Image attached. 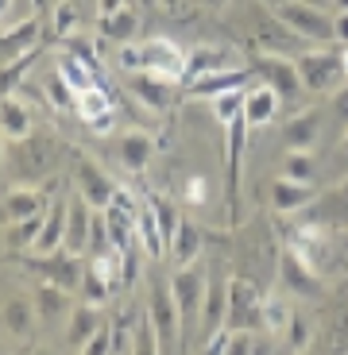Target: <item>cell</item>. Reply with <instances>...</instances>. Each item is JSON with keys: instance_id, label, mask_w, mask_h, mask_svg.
<instances>
[{"instance_id": "cell-60", "label": "cell", "mask_w": 348, "mask_h": 355, "mask_svg": "<svg viewBox=\"0 0 348 355\" xmlns=\"http://www.w3.org/2000/svg\"><path fill=\"white\" fill-rule=\"evenodd\" d=\"M306 4H317V8H325V4H329V0H306Z\"/></svg>"}, {"instance_id": "cell-62", "label": "cell", "mask_w": 348, "mask_h": 355, "mask_svg": "<svg viewBox=\"0 0 348 355\" xmlns=\"http://www.w3.org/2000/svg\"><path fill=\"white\" fill-rule=\"evenodd\" d=\"M0 355H8V347H0Z\"/></svg>"}, {"instance_id": "cell-32", "label": "cell", "mask_w": 348, "mask_h": 355, "mask_svg": "<svg viewBox=\"0 0 348 355\" xmlns=\"http://www.w3.org/2000/svg\"><path fill=\"white\" fill-rule=\"evenodd\" d=\"M35 305L27 302V297H12L8 305H4V313H0V324L12 332L16 340H27L31 336V329H35Z\"/></svg>"}, {"instance_id": "cell-58", "label": "cell", "mask_w": 348, "mask_h": 355, "mask_svg": "<svg viewBox=\"0 0 348 355\" xmlns=\"http://www.w3.org/2000/svg\"><path fill=\"white\" fill-rule=\"evenodd\" d=\"M201 4H209V8H224L229 0H201Z\"/></svg>"}, {"instance_id": "cell-49", "label": "cell", "mask_w": 348, "mask_h": 355, "mask_svg": "<svg viewBox=\"0 0 348 355\" xmlns=\"http://www.w3.org/2000/svg\"><path fill=\"white\" fill-rule=\"evenodd\" d=\"M333 24H337V43H348V12H333Z\"/></svg>"}, {"instance_id": "cell-55", "label": "cell", "mask_w": 348, "mask_h": 355, "mask_svg": "<svg viewBox=\"0 0 348 355\" xmlns=\"http://www.w3.org/2000/svg\"><path fill=\"white\" fill-rule=\"evenodd\" d=\"M340 66H345V73H348V43L340 46Z\"/></svg>"}, {"instance_id": "cell-7", "label": "cell", "mask_w": 348, "mask_h": 355, "mask_svg": "<svg viewBox=\"0 0 348 355\" xmlns=\"http://www.w3.org/2000/svg\"><path fill=\"white\" fill-rule=\"evenodd\" d=\"M263 293L251 278H232L229 282V317H224V329L232 332H256L263 329Z\"/></svg>"}, {"instance_id": "cell-57", "label": "cell", "mask_w": 348, "mask_h": 355, "mask_svg": "<svg viewBox=\"0 0 348 355\" xmlns=\"http://www.w3.org/2000/svg\"><path fill=\"white\" fill-rule=\"evenodd\" d=\"M8 8H12V0H0V19L8 16Z\"/></svg>"}, {"instance_id": "cell-48", "label": "cell", "mask_w": 348, "mask_h": 355, "mask_svg": "<svg viewBox=\"0 0 348 355\" xmlns=\"http://www.w3.org/2000/svg\"><path fill=\"white\" fill-rule=\"evenodd\" d=\"M70 54H78V58L90 66V70H97V51H93V46H85L81 39H70Z\"/></svg>"}, {"instance_id": "cell-6", "label": "cell", "mask_w": 348, "mask_h": 355, "mask_svg": "<svg viewBox=\"0 0 348 355\" xmlns=\"http://www.w3.org/2000/svg\"><path fill=\"white\" fill-rule=\"evenodd\" d=\"M248 132L244 116H236L229 128H224V170H229V224H240V186H244V151H248Z\"/></svg>"}, {"instance_id": "cell-14", "label": "cell", "mask_w": 348, "mask_h": 355, "mask_svg": "<svg viewBox=\"0 0 348 355\" xmlns=\"http://www.w3.org/2000/svg\"><path fill=\"white\" fill-rule=\"evenodd\" d=\"M251 81H256V70H251V66L217 70V73H206V78L186 81V97H194V101H213V97H224V93H236V89H248Z\"/></svg>"}, {"instance_id": "cell-9", "label": "cell", "mask_w": 348, "mask_h": 355, "mask_svg": "<svg viewBox=\"0 0 348 355\" xmlns=\"http://www.w3.org/2000/svg\"><path fill=\"white\" fill-rule=\"evenodd\" d=\"M298 224L310 228H329V232H348V182H337L333 189L317 193L302 213H295Z\"/></svg>"}, {"instance_id": "cell-56", "label": "cell", "mask_w": 348, "mask_h": 355, "mask_svg": "<svg viewBox=\"0 0 348 355\" xmlns=\"http://www.w3.org/2000/svg\"><path fill=\"white\" fill-rule=\"evenodd\" d=\"M159 0H135V8H155Z\"/></svg>"}, {"instance_id": "cell-28", "label": "cell", "mask_w": 348, "mask_h": 355, "mask_svg": "<svg viewBox=\"0 0 348 355\" xmlns=\"http://www.w3.org/2000/svg\"><path fill=\"white\" fill-rule=\"evenodd\" d=\"M217 70H236L232 51H224V46H194L186 54V78H182V85L194 78H206V73H217Z\"/></svg>"}, {"instance_id": "cell-19", "label": "cell", "mask_w": 348, "mask_h": 355, "mask_svg": "<svg viewBox=\"0 0 348 355\" xmlns=\"http://www.w3.org/2000/svg\"><path fill=\"white\" fill-rule=\"evenodd\" d=\"M201 248H206V232L197 228L190 216H179L174 236L167 240V255L174 259V266H194L197 255H201Z\"/></svg>"}, {"instance_id": "cell-11", "label": "cell", "mask_w": 348, "mask_h": 355, "mask_svg": "<svg viewBox=\"0 0 348 355\" xmlns=\"http://www.w3.org/2000/svg\"><path fill=\"white\" fill-rule=\"evenodd\" d=\"M147 317H151L155 332H159L163 352H167V347H174V340H179V329H182V317H179V305H174V293H170V278H155V282H151Z\"/></svg>"}, {"instance_id": "cell-47", "label": "cell", "mask_w": 348, "mask_h": 355, "mask_svg": "<svg viewBox=\"0 0 348 355\" xmlns=\"http://www.w3.org/2000/svg\"><path fill=\"white\" fill-rule=\"evenodd\" d=\"M74 19H78L74 4H70V0H63V4H58V12H54V27H58V35H70Z\"/></svg>"}, {"instance_id": "cell-27", "label": "cell", "mask_w": 348, "mask_h": 355, "mask_svg": "<svg viewBox=\"0 0 348 355\" xmlns=\"http://www.w3.org/2000/svg\"><path fill=\"white\" fill-rule=\"evenodd\" d=\"M135 240H140V248H143L147 259L167 255V236H163V224H159V216H155V209H151L147 197H143L140 213H135Z\"/></svg>"}, {"instance_id": "cell-34", "label": "cell", "mask_w": 348, "mask_h": 355, "mask_svg": "<svg viewBox=\"0 0 348 355\" xmlns=\"http://www.w3.org/2000/svg\"><path fill=\"white\" fill-rule=\"evenodd\" d=\"M279 174L295 178V182H313V186H317V159H313V151H286Z\"/></svg>"}, {"instance_id": "cell-37", "label": "cell", "mask_w": 348, "mask_h": 355, "mask_svg": "<svg viewBox=\"0 0 348 355\" xmlns=\"http://www.w3.org/2000/svg\"><path fill=\"white\" fill-rule=\"evenodd\" d=\"M132 355H163V344H159V332H155L151 317L143 313L135 320V332H132Z\"/></svg>"}, {"instance_id": "cell-41", "label": "cell", "mask_w": 348, "mask_h": 355, "mask_svg": "<svg viewBox=\"0 0 348 355\" xmlns=\"http://www.w3.org/2000/svg\"><path fill=\"white\" fill-rule=\"evenodd\" d=\"M213 116L221 120L224 128H229L236 116H244V89H236V93H224V97H213Z\"/></svg>"}, {"instance_id": "cell-10", "label": "cell", "mask_w": 348, "mask_h": 355, "mask_svg": "<svg viewBox=\"0 0 348 355\" xmlns=\"http://www.w3.org/2000/svg\"><path fill=\"white\" fill-rule=\"evenodd\" d=\"M251 70L259 81H267L283 101L302 97V78H298V62L290 54H256L251 58Z\"/></svg>"}, {"instance_id": "cell-3", "label": "cell", "mask_w": 348, "mask_h": 355, "mask_svg": "<svg viewBox=\"0 0 348 355\" xmlns=\"http://www.w3.org/2000/svg\"><path fill=\"white\" fill-rule=\"evenodd\" d=\"M298 62V78H302V93H337L345 85V66L340 54L329 46H306L302 54H295Z\"/></svg>"}, {"instance_id": "cell-38", "label": "cell", "mask_w": 348, "mask_h": 355, "mask_svg": "<svg viewBox=\"0 0 348 355\" xmlns=\"http://www.w3.org/2000/svg\"><path fill=\"white\" fill-rule=\"evenodd\" d=\"M325 344H329L333 355H345L348 352V305L333 309L329 324H325Z\"/></svg>"}, {"instance_id": "cell-13", "label": "cell", "mask_w": 348, "mask_h": 355, "mask_svg": "<svg viewBox=\"0 0 348 355\" xmlns=\"http://www.w3.org/2000/svg\"><path fill=\"white\" fill-rule=\"evenodd\" d=\"M74 178H78V193L85 197V205H90V209H97V213H101V209H108V201H113L116 189H120L113 178H108L105 170L90 159V155H78Z\"/></svg>"}, {"instance_id": "cell-59", "label": "cell", "mask_w": 348, "mask_h": 355, "mask_svg": "<svg viewBox=\"0 0 348 355\" xmlns=\"http://www.w3.org/2000/svg\"><path fill=\"white\" fill-rule=\"evenodd\" d=\"M159 4H167V8H179V0H159Z\"/></svg>"}, {"instance_id": "cell-26", "label": "cell", "mask_w": 348, "mask_h": 355, "mask_svg": "<svg viewBox=\"0 0 348 355\" xmlns=\"http://www.w3.org/2000/svg\"><path fill=\"white\" fill-rule=\"evenodd\" d=\"M66 213H70V201H66V197L51 201V209H47V220H43V232H39L35 248L27 251V255H51V251L63 248V240H66Z\"/></svg>"}, {"instance_id": "cell-4", "label": "cell", "mask_w": 348, "mask_h": 355, "mask_svg": "<svg viewBox=\"0 0 348 355\" xmlns=\"http://www.w3.org/2000/svg\"><path fill=\"white\" fill-rule=\"evenodd\" d=\"M279 282H283L286 293L295 297H306V302H317L325 297V278L322 270L295 248V243H283L279 248Z\"/></svg>"}, {"instance_id": "cell-51", "label": "cell", "mask_w": 348, "mask_h": 355, "mask_svg": "<svg viewBox=\"0 0 348 355\" xmlns=\"http://www.w3.org/2000/svg\"><path fill=\"white\" fill-rule=\"evenodd\" d=\"M120 8H128L124 0H101V16H113V12H120Z\"/></svg>"}, {"instance_id": "cell-5", "label": "cell", "mask_w": 348, "mask_h": 355, "mask_svg": "<svg viewBox=\"0 0 348 355\" xmlns=\"http://www.w3.org/2000/svg\"><path fill=\"white\" fill-rule=\"evenodd\" d=\"M24 270H31L39 282H51V286H63V290H70V293H81V282H85V255H74V251H66V248L51 251V255H27Z\"/></svg>"}, {"instance_id": "cell-8", "label": "cell", "mask_w": 348, "mask_h": 355, "mask_svg": "<svg viewBox=\"0 0 348 355\" xmlns=\"http://www.w3.org/2000/svg\"><path fill=\"white\" fill-rule=\"evenodd\" d=\"M206 286H209V278L197 270V263L194 266H179V270L170 275V293H174V305H179V317H182V336L201 320Z\"/></svg>"}, {"instance_id": "cell-30", "label": "cell", "mask_w": 348, "mask_h": 355, "mask_svg": "<svg viewBox=\"0 0 348 355\" xmlns=\"http://www.w3.org/2000/svg\"><path fill=\"white\" fill-rule=\"evenodd\" d=\"M0 135L12 139V143H19V139L31 135V112H27L24 101H16V97L0 101Z\"/></svg>"}, {"instance_id": "cell-50", "label": "cell", "mask_w": 348, "mask_h": 355, "mask_svg": "<svg viewBox=\"0 0 348 355\" xmlns=\"http://www.w3.org/2000/svg\"><path fill=\"white\" fill-rule=\"evenodd\" d=\"M251 355H275V340H271V336H256Z\"/></svg>"}, {"instance_id": "cell-33", "label": "cell", "mask_w": 348, "mask_h": 355, "mask_svg": "<svg viewBox=\"0 0 348 355\" xmlns=\"http://www.w3.org/2000/svg\"><path fill=\"white\" fill-rule=\"evenodd\" d=\"M135 31H140V12L135 8H120L113 16H101V35H108L116 46L135 43Z\"/></svg>"}, {"instance_id": "cell-35", "label": "cell", "mask_w": 348, "mask_h": 355, "mask_svg": "<svg viewBox=\"0 0 348 355\" xmlns=\"http://www.w3.org/2000/svg\"><path fill=\"white\" fill-rule=\"evenodd\" d=\"M43 93H47V101H51L54 108H63V112H78V89H74L63 73H51V78L43 81Z\"/></svg>"}, {"instance_id": "cell-36", "label": "cell", "mask_w": 348, "mask_h": 355, "mask_svg": "<svg viewBox=\"0 0 348 355\" xmlns=\"http://www.w3.org/2000/svg\"><path fill=\"white\" fill-rule=\"evenodd\" d=\"M58 73H63V78L78 89V93H81V89H90V85H97V81H93V70L81 62L78 54H70V51L58 54Z\"/></svg>"}, {"instance_id": "cell-29", "label": "cell", "mask_w": 348, "mask_h": 355, "mask_svg": "<svg viewBox=\"0 0 348 355\" xmlns=\"http://www.w3.org/2000/svg\"><path fill=\"white\" fill-rule=\"evenodd\" d=\"M101 324H105V317H101V305H90V302H85V305H74L70 324H66V344H70L74 352H81Z\"/></svg>"}, {"instance_id": "cell-1", "label": "cell", "mask_w": 348, "mask_h": 355, "mask_svg": "<svg viewBox=\"0 0 348 355\" xmlns=\"http://www.w3.org/2000/svg\"><path fill=\"white\" fill-rule=\"evenodd\" d=\"M271 12L283 19L290 35H298L306 46H329L337 43V24L329 8L306 4V0H271Z\"/></svg>"}, {"instance_id": "cell-18", "label": "cell", "mask_w": 348, "mask_h": 355, "mask_svg": "<svg viewBox=\"0 0 348 355\" xmlns=\"http://www.w3.org/2000/svg\"><path fill=\"white\" fill-rule=\"evenodd\" d=\"M229 282L232 278H224V275H209L206 302H201V320H197L206 340L224 329V317H229Z\"/></svg>"}, {"instance_id": "cell-12", "label": "cell", "mask_w": 348, "mask_h": 355, "mask_svg": "<svg viewBox=\"0 0 348 355\" xmlns=\"http://www.w3.org/2000/svg\"><path fill=\"white\" fill-rule=\"evenodd\" d=\"M143 70L170 78V81H182L186 78V54H182L179 43H170L167 35L143 39Z\"/></svg>"}, {"instance_id": "cell-24", "label": "cell", "mask_w": 348, "mask_h": 355, "mask_svg": "<svg viewBox=\"0 0 348 355\" xmlns=\"http://www.w3.org/2000/svg\"><path fill=\"white\" fill-rule=\"evenodd\" d=\"M47 213V193L35 186H16L4 193V224H19L31 216Z\"/></svg>"}, {"instance_id": "cell-21", "label": "cell", "mask_w": 348, "mask_h": 355, "mask_svg": "<svg viewBox=\"0 0 348 355\" xmlns=\"http://www.w3.org/2000/svg\"><path fill=\"white\" fill-rule=\"evenodd\" d=\"M322 193V189L313 186V182H295V178H275V186H271V205H275V213H286L295 216L302 213L306 205L313 201V197Z\"/></svg>"}, {"instance_id": "cell-53", "label": "cell", "mask_w": 348, "mask_h": 355, "mask_svg": "<svg viewBox=\"0 0 348 355\" xmlns=\"http://www.w3.org/2000/svg\"><path fill=\"white\" fill-rule=\"evenodd\" d=\"M329 8L333 12H348V0H329Z\"/></svg>"}, {"instance_id": "cell-22", "label": "cell", "mask_w": 348, "mask_h": 355, "mask_svg": "<svg viewBox=\"0 0 348 355\" xmlns=\"http://www.w3.org/2000/svg\"><path fill=\"white\" fill-rule=\"evenodd\" d=\"M78 116L97 135H105L108 128L116 124V108H113V101L105 97V89H101V85H90V89H81V93H78Z\"/></svg>"}, {"instance_id": "cell-25", "label": "cell", "mask_w": 348, "mask_h": 355, "mask_svg": "<svg viewBox=\"0 0 348 355\" xmlns=\"http://www.w3.org/2000/svg\"><path fill=\"white\" fill-rule=\"evenodd\" d=\"M31 305H35V317L43 320V324H54L58 317H70V313H74V293L63 290V286L39 282V286H35V297H31Z\"/></svg>"}, {"instance_id": "cell-42", "label": "cell", "mask_w": 348, "mask_h": 355, "mask_svg": "<svg viewBox=\"0 0 348 355\" xmlns=\"http://www.w3.org/2000/svg\"><path fill=\"white\" fill-rule=\"evenodd\" d=\"M325 116H329L337 128H345V132H348V85H340L337 93L325 101Z\"/></svg>"}, {"instance_id": "cell-2", "label": "cell", "mask_w": 348, "mask_h": 355, "mask_svg": "<svg viewBox=\"0 0 348 355\" xmlns=\"http://www.w3.org/2000/svg\"><path fill=\"white\" fill-rule=\"evenodd\" d=\"M58 155H63V143L43 139V135H27V139H19L16 147H12L4 162H8L16 182L35 186V182H43V178H51L54 170H58Z\"/></svg>"}, {"instance_id": "cell-44", "label": "cell", "mask_w": 348, "mask_h": 355, "mask_svg": "<svg viewBox=\"0 0 348 355\" xmlns=\"http://www.w3.org/2000/svg\"><path fill=\"white\" fill-rule=\"evenodd\" d=\"M78 355H113V329H108V324H101V329L90 336V344L81 347Z\"/></svg>"}, {"instance_id": "cell-39", "label": "cell", "mask_w": 348, "mask_h": 355, "mask_svg": "<svg viewBox=\"0 0 348 355\" xmlns=\"http://www.w3.org/2000/svg\"><path fill=\"white\" fill-rule=\"evenodd\" d=\"M290 317H295V309H290L283 297H267V302H263V329H267L271 336H283Z\"/></svg>"}, {"instance_id": "cell-40", "label": "cell", "mask_w": 348, "mask_h": 355, "mask_svg": "<svg viewBox=\"0 0 348 355\" xmlns=\"http://www.w3.org/2000/svg\"><path fill=\"white\" fill-rule=\"evenodd\" d=\"M310 336H313V329L306 324L302 313H295V317H290V324H286V332H283L279 340L286 344V352H290V355H302L306 344H310Z\"/></svg>"}, {"instance_id": "cell-46", "label": "cell", "mask_w": 348, "mask_h": 355, "mask_svg": "<svg viewBox=\"0 0 348 355\" xmlns=\"http://www.w3.org/2000/svg\"><path fill=\"white\" fill-rule=\"evenodd\" d=\"M333 178H337V182H348V132L340 135L337 151H333Z\"/></svg>"}, {"instance_id": "cell-31", "label": "cell", "mask_w": 348, "mask_h": 355, "mask_svg": "<svg viewBox=\"0 0 348 355\" xmlns=\"http://www.w3.org/2000/svg\"><path fill=\"white\" fill-rule=\"evenodd\" d=\"M35 39H39V19H24V24H16L12 31L0 35V58L12 62V58H19V54L35 51V46H39Z\"/></svg>"}, {"instance_id": "cell-45", "label": "cell", "mask_w": 348, "mask_h": 355, "mask_svg": "<svg viewBox=\"0 0 348 355\" xmlns=\"http://www.w3.org/2000/svg\"><path fill=\"white\" fill-rule=\"evenodd\" d=\"M251 347H256V336H251V332H232L221 355H251Z\"/></svg>"}, {"instance_id": "cell-54", "label": "cell", "mask_w": 348, "mask_h": 355, "mask_svg": "<svg viewBox=\"0 0 348 355\" xmlns=\"http://www.w3.org/2000/svg\"><path fill=\"white\" fill-rule=\"evenodd\" d=\"M4 143H8V139L0 135V166H4V159H8V147H4Z\"/></svg>"}, {"instance_id": "cell-63", "label": "cell", "mask_w": 348, "mask_h": 355, "mask_svg": "<svg viewBox=\"0 0 348 355\" xmlns=\"http://www.w3.org/2000/svg\"><path fill=\"white\" fill-rule=\"evenodd\" d=\"M35 355H51V352H35Z\"/></svg>"}, {"instance_id": "cell-23", "label": "cell", "mask_w": 348, "mask_h": 355, "mask_svg": "<svg viewBox=\"0 0 348 355\" xmlns=\"http://www.w3.org/2000/svg\"><path fill=\"white\" fill-rule=\"evenodd\" d=\"M116 159H120L124 170L143 174V170L151 166V159H155V139L147 132H124L120 139H116Z\"/></svg>"}, {"instance_id": "cell-17", "label": "cell", "mask_w": 348, "mask_h": 355, "mask_svg": "<svg viewBox=\"0 0 348 355\" xmlns=\"http://www.w3.org/2000/svg\"><path fill=\"white\" fill-rule=\"evenodd\" d=\"M279 108H283V97H279L267 81L256 78L248 89H244V124L248 128H267L279 116Z\"/></svg>"}, {"instance_id": "cell-43", "label": "cell", "mask_w": 348, "mask_h": 355, "mask_svg": "<svg viewBox=\"0 0 348 355\" xmlns=\"http://www.w3.org/2000/svg\"><path fill=\"white\" fill-rule=\"evenodd\" d=\"M116 66L128 73H140L143 70V43H120L116 46Z\"/></svg>"}, {"instance_id": "cell-20", "label": "cell", "mask_w": 348, "mask_h": 355, "mask_svg": "<svg viewBox=\"0 0 348 355\" xmlns=\"http://www.w3.org/2000/svg\"><path fill=\"white\" fill-rule=\"evenodd\" d=\"M93 213H97V209H90L81 193H78V197H70V213H66V240H63V248H66V251H74V255H90Z\"/></svg>"}, {"instance_id": "cell-52", "label": "cell", "mask_w": 348, "mask_h": 355, "mask_svg": "<svg viewBox=\"0 0 348 355\" xmlns=\"http://www.w3.org/2000/svg\"><path fill=\"white\" fill-rule=\"evenodd\" d=\"M186 197H190V201H206V193H201V182H190Z\"/></svg>"}, {"instance_id": "cell-61", "label": "cell", "mask_w": 348, "mask_h": 355, "mask_svg": "<svg viewBox=\"0 0 348 355\" xmlns=\"http://www.w3.org/2000/svg\"><path fill=\"white\" fill-rule=\"evenodd\" d=\"M124 4H128V8H135V0H124Z\"/></svg>"}, {"instance_id": "cell-15", "label": "cell", "mask_w": 348, "mask_h": 355, "mask_svg": "<svg viewBox=\"0 0 348 355\" xmlns=\"http://www.w3.org/2000/svg\"><path fill=\"white\" fill-rule=\"evenodd\" d=\"M322 128H325V108H306V112L290 116L279 132L286 151H313L317 139H322Z\"/></svg>"}, {"instance_id": "cell-16", "label": "cell", "mask_w": 348, "mask_h": 355, "mask_svg": "<svg viewBox=\"0 0 348 355\" xmlns=\"http://www.w3.org/2000/svg\"><path fill=\"white\" fill-rule=\"evenodd\" d=\"M128 93H132L140 105H147V108H155V112H163V108H170L174 101H179V81L140 70V73H132V78H128Z\"/></svg>"}]
</instances>
